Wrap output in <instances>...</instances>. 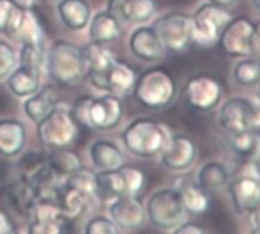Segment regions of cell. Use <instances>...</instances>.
Segmentation results:
<instances>
[{
  "label": "cell",
  "mask_w": 260,
  "mask_h": 234,
  "mask_svg": "<svg viewBox=\"0 0 260 234\" xmlns=\"http://www.w3.org/2000/svg\"><path fill=\"white\" fill-rule=\"evenodd\" d=\"M45 68L51 80L61 87L75 86L87 75L83 48L61 39L52 42L51 48L46 51Z\"/></svg>",
  "instance_id": "obj_1"
},
{
  "label": "cell",
  "mask_w": 260,
  "mask_h": 234,
  "mask_svg": "<svg viewBox=\"0 0 260 234\" xmlns=\"http://www.w3.org/2000/svg\"><path fill=\"white\" fill-rule=\"evenodd\" d=\"M170 137L172 133L166 124L147 116H141L128 123L121 133L124 149L143 159L158 156Z\"/></svg>",
  "instance_id": "obj_2"
},
{
  "label": "cell",
  "mask_w": 260,
  "mask_h": 234,
  "mask_svg": "<svg viewBox=\"0 0 260 234\" xmlns=\"http://www.w3.org/2000/svg\"><path fill=\"white\" fill-rule=\"evenodd\" d=\"M132 93L144 109L162 110L175 103L178 96V83L167 69L153 66L137 77Z\"/></svg>",
  "instance_id": "obj_3"
},
{
  "label": "cell",
  "mask_w": 260,
  "mask_h": 234,
  "mask_svg": "<svg viewBox=\"0 0 260 234\" xmlns=\"http://www.w3.org/2000/svg\"><path fill=\"white\" fill-rule=\"evenodd\" d=\"M146 216L149 222L161 231H172L187 220V211L175 187L153 191L146 202Z\"/></svg>",
  "instance_id": "obj_4"
},
{
  "label": "cell",
  "mask_w": 260,
  "mask_h": 234,
  "mask_svg": "<svg viewBox=\"0 0 260 234\" xmlns=\"http://www.w3.org/2000/svg\"><path fill=\"white\" fill-rule=\"evenodd\" d=\"M78 124L72 116L71 107L57 103L45 120L37 124V135L42 144L48 149H63L69 147L77 135Z\"/></svg>",
  "instance_id": "obj_5"
},
{
  "label": "cell",
  "mask_w": 260,
  "mask_h": 234,
  "mask_svg": "<svg viewBox=\"0 0 260 234\" xmlns=\"http://www.w3.org/2000/svg\"><path fill=\"white\" fill-rule=\"evenodd\" d=\"M191 17V42L201 48H211L217 45V40L231 20L228 8L204 2L196 8Z\"/></svg>",
  "instance_id": "obj_6"
},
{
  "label": "cell",
  "mask_w": 260,
  "mask_h": 234,
  "mask_svg": "<svg viewBox=\"0 0 260 234\" xmlns=\"http://www.w3.org/2000/svg\"><path fill=\"white\" fill-rule=\"evenodd\" d=\"M159 42L167 54H182L191 46V17L182 11H169L153 23Z\"/></svg>",
  "instance_id": "obj_7"
},
{
  "label": "cell",
  "mask_w": 260,
  "mask_h": 234,
  "mask_svg": "<svg viewBox=\"0 0 260 234\" xmlns=\"http://www.w3.org/2000/svg\"><path fill=\"white\" fill-rule=\"evenodd\" d=\"M184 95L188 106L198 112H211L217 109L223 96V86L211 74L191 75L184 86Z\"/></svg>",
  "instance_id": "obj_8"
},
{
  "label": "cell",
  "mask_w": 260,
  "mask_h": 234,
  "mask_svg": "<svg viewBox=\"0 0 260 234\" xmlns=\"http://www.w3.org/2000/svg\"><path fill=\"white\" fill-rule=\"evenodd\" d=\"M26 217L29 219L26 231L31 234H61L64 231L66 217L54 197L39 196Z\"/></svg>",
  "instance_id": "obj_9"
},
{
  "label": "cell",
  "mask_w": 260,
  "mask_h": 234,
  "mask_svg": "<svg viewBox=\"0 0 260 234\" xmlns=\"http://www.w3.org/2000/svg\"><path fill=\"white\" fill-rule=\"evenodd\" d=\"M161 165L173 173H182L193 167L198 159V146L187 135H172L158 155Z\"/></svg>",
  "instance_id": "obj_10"
},
{
  "label": "cell",
  "mask_w": 260,
  "mask_h": 234,
  "mask_svg": "<svg viewBox=\"0 0 260 234\" xmlns=\"http://www.w3.org/2000/svg\"><path fill=\"white\" fill-rule=\"evenodd\" d=\"M254 23L245 16L231 17L223 28L217 45L220 51L231 58H242L249 55V42Z\"/></svg>",
  "instance_id": "obj_11"
},
{
  "label": "cell",
  "mask_w": 260,
  "mask_h": 234,
  "mask_svg": "<svg viewBox=\"0 0 260 234\" xmlns=\"http://www.w3.org/2000/svg\"><path fill=\"white\" fill-rule=\"evenodd\" d=\"M226 191L231 207L237 216H251L260 210V179L233 176Z\"/></svg>",
  "instance_id": "obj_12"
},
{
  "label": "cell",
  "mask_w": 260,
  "mask_h": 234,
  "mask_svg": "<svg viewBox=\"0 0 260 234\" xmlns=\"http://www.w3.org/2000/svg\"><path fill=\"white\" fill-rule=\"evenodd\" d=\"M124 115V104L121 96L106 93L101 96H92L89 110V126L92 130H113L119 126Z\"/></svg>",
  "instance_id": "obj_13"
},
{
  "label": "cell",
  "mask_w": 260,
  "mask_h": 234,
  "mask_svg": "<svg viewBox=\"0 0 260 234\" xmlns=\"http://www.w3.org/2000/svg\"><path fill=\"white\" fill-rule=\"evenodd\" d=\"M217 124L226 135L251 129V109L248 96H231L217 106Z\"/></svg>",
  "instance_id": "obj_14"
},
{
  "label": "cell",
  "mask_w": 260,
  "mask_h": 234,
  "mask_svg": "<svg viewBox=\"0 0 260 234\" xmlns=\"http://www.w3.org/2000/svg\"><path fill=\"white\" fill-rule=\"evenodd\" d=\"M109 217L119 231H135L144 226L147 216L146 207L138 196H119L109 204Z\"/></svg>",
  "instance_id": "obj_15"
},
{
  "label": "cell",
  "mask_w": 260,
  "mask_h": 234,
  "mask_svg": "<svg viewBox=\"0 0 260 234\" xmlns=\"http://www.w3.org/2000/svg\"><path fill=\"white\" fill-rule=\"evenodd\" d=\"M128 49L134 57L144 63H159L167 55L152 26H138L134 29L128 37Z\"/></svg>",
  "instance_id": "obj_16"
},
{
  "label": "cell",
  "mask_w": 260,
  "mask_h": 234,
  "mask_svg": "<svg viewBox=\"0 0 260 234\" xmlns=\"http://www.w3.org/2000/svg\"><path fill=\"white\" fill-rule=\"evenodd\" d=\"M83 51H84V57H86V63H87L86 78L95 89L104 90V81H106L107 71L112 66V63L116 60L115 54L109 48H106V45H100V43H93V42L86 45L83 48Z\"/></svg>",
  "instance_id": "obj_17"
},
{
  "label": "cell",
  "mask_w": 260,
  "mask_h": 234,
  "mask_svg": "<svg viewBox=\"0 0 260 234\" xmlns=\"http://www.w3.org/2000/svg\"><path fill=\"white\" fill-rule=\"evenodd\" d=\"M54 199L58 204L66 220H74V219H78L84 214L89 202L93 197H90L87 193L81 191L80 188H77L71 182L63 181L57 185Z\"/></svg>",
  "instance_id": "obj_18"
},
{
  "label": "cell",
  "mask_w": 260,
  "mask_h": 234,
  "mask_svg": "<svg viewBox=\"0 0 260 234\" xmlns=\"http://www.w3.org/2000/svg\"><path fill=\"white\" fill-rule=\"evenodd\" d=\"M26 144V127L17 118L0 120V156L16 158Z\"/></svg>",
  "instance_id": "obj_19"
},
{
  "label": "cell",
  "mask_w": 260,
  "mask_h": 234,
  "mask_svg": "<svg viewBox=\"0 0 260 234\" xmlns=\"http://www.w3.org/2000/svg\"><path fill=\"white\" fill-rule=\"evenodd\" d=\"M137 71L122 60H115L107 71L104 81V92L116 96H125L134 92L137 81Z\"/></svg>",
  "instance_id": "obj_20"
},
{
  "label": "cell",
  "mask_w": 260,
  "mask_h": 234,
  "mask_svg": "<svg viewBox=\"0 0 260 234\" xmlns=\"http://www.w3.org/2000/svg\"><path fill=\"white\" fill-rule=\"evenodd\" d=\"M230 179H231L230 169L222 161L210 159L198 169L194 181L208 194H213V193H219V191L226 190Z\"/></svg>",
  "instance_id": "obj_21"
},
{
  "label": "cell",
  "mask_w": 260,
  "mask_h": 234,
  "mask_svg": "<svg viewBox=\"0 0 260 234\" xmlns=\"http://www.w3.org/2000/svg\"><path fill=\"white\" fill-rule=\"evenodd\" d=\"M57 14L68 29L80 32L87 28L92 8L87 0H60L57 4Z\"/></svg>",
  "instance_id": "obj_22"
},
{
  "label": "cell",
  "mask_w": 260,
  "mask_h": 234,
  "mask_svg": "<svg viewBox=\"0 0 260 234\" xmlns=\"http://www.w3.org/2000/svg\"><path fill=\"white\" fill-rule=\"evenodd\" d=\"M176 191L179 193L181 202L187 211V214L191 216H201L208 211L210 208V194L198 185L196 181H190L187 178H181L175 184Z\"/></svg>",
  "instance_id": "obj_23"
},
{
  "label": "cell",
  "mask_w": 260,
  "mask_h": 234,
  "mask_svg": "<svg viewBox=\"0 0 260 234\" xmlns=\"http://www.w3.org/2000/svg\"><path fill=\"white\" fill-rule=\"evenodd\" d=\"M89 156L96 170H116L125 164L121 147L109 140H96L89 147Z\"/></svg>",
  "instance_id": "obj_24"
},
{
  "label": "cell",
  "mask_w": 260,
  "mask_h": 234,
  "mask_svg": "<svg viewBox=\"0 0 260 234\" xmlns=\"http://www.w3.org/2000/svg\"><path fill=\"white\" fill-rule=\"evenodd\" d=\"M55 104H57V95L54 89L45 86L43 89H39L32 95L23 98L22 109L29 118V121H32L37 126L49 115V112L55 107Z\"/></svg>",
  "instance_id": "obj_25"
},
{
  "label": "cell",
  "mask_w": 260,
  "mask_h": 234,
  "mask_svg": "<svg viewBox=\"0 0 260 234\" xmlns=\"http://www.w3.org/2000/svg\"><path fill=\"white\" fill-rule=\"evenodd\" d=\"M87 29L90 42L107 45L119 39L122 32V25L107 11H101L90 17Z\"/></svg>",
  "instance_id": "obj_26"
},
{
  "label": "cell",
  "mask_w": 260,
  "mask_h": 234,
  "mask_svg": "<svg viewBox=\"0 0 260 234\" xmlns=\"http://www.w3.org/2000/svg\"><path fill=\"white\" fill-rule=\"evenodd\" d=\"M10 92L17 98H26L37 92L42 84V72L26 68V66H17L5 80Z\"/></svg>",
  "instance_id": "obj_27"
},
{
  "label": "cell",
  "mask_w": 260,
  "mask_h": 234,
  "mask_svg": "<svg viewBox=\"0 0 260 234\" xmlns=\"http://www.w3.org/2000/svg\"><path fill=\"white\" fill-rule=\"evenodd\" d=\"M46 162L48 169L58 179V182L66 181L72 173H75L81 167L80 156L68 147L49 149V152L46 153Z\"/></svg>",
  "instance_id": "obj_28"
},
{
  "label": "cell",
  "mask_w": 260,
  "mask_h": 234,
  "mask_svg": "<svg viewBox=\"0 0 260 234\" xmlns=\"http://www.w3.org/2000/svg\"><path fill=\"white\" fill-rule=\"evenodd\" d=\"M228 147L236 159L258 161L260 159V133L258 130L248 129L234 135H228Z\"/></svg>",
  "instance_id": "obj_29"
},
{
  "label": "cell",
  "mask_w": 260,
  "mask_h": 234,
  "mask_svg": "<svg viewBox=\"0 0 260 234\" xmlns=\"http://www.w3.org/2000/svg\"><path fill=\"white\" fill-rule=\"evenodd\" d=\"M7 197H8V202L11 204V207L20 214V216H28V211H29V207L34 204V200L39 197V191H37V187L23 179V178H19L16 179L14 182H11L7 188Z\"/></svg>",
  "instance_id": "obj_30"
},
{
  "label": "cell",
  "mask_w": 260,
  "mask_h": 234,
  "mask_svg": "<svg viewBox=\"0 0 260 234\" xmlns=\"http://www.w3.org/2000/svg\"><path fill=\"white\" fill-rule=\"evenodd\" d=\"M13 40L22 43H43L45 40V31L42 26L40 19L32 11V8H25L22 13V17L17 23L16 31L11 36Z\"/></svg>",
  "instance_id": "obj_31"
},
{
  "label": "cell",
  "mask_w": 260,
  "mask_h": 234,
  "mask_svg": "<svg viewBox=\"0 0 260 234\" xmlns=\"http://www.w3.org/2000/svg\"><path fill=\"white\" fill-rule=\"evenodd\" d=\"M116 173L122 196H140L144 191L147 185V176L140 167L124 164L116 169Z\"/></svg>",
  "instance_id": "obj_32"
},
{
  "label": "cell",
  "mask_w": 260,
  "mask_h": 234,
  "mask_svg": "<svg viewBox=\"0 0 260 234\" xmlns=\"http://www.w3.org/2000/svg\"><path fill=\"white\" fill-rule=\"evenodd\" d=\"M122 196L116 170H96L95 172V197L103 204H110Z\"/></svg>",
  "instance_id": "obj_33"
},
{
  "label": "cell",
  "mask_w": 260,
  "mask_h": 234,
  "mask_svg": "<svg viewBox=\"0 0 260 234\" xmlns=\"http://www.w3.org/2000/svg\"><path fill=\"white\" fill-rule=\"evenodd\" d=\"M233 80L242 87H255L260 81V60L248 55L237 58L233 66Z\"/></svg>",
  "instance_id": "obj_34"
},
{
  "label": "cell",
  "mask_w": 260,
  "mask_h": 234,
  "mask_svg": "<svg viewBox=\"0 0 260 234\" xmlns=\"http://www.w3.org/2000/svg\"><path fill=\"white\" fill-rule=\"evenodd\" d=\"M20 178L29 181V182H36L48 169V162H46V153L39 152V150H31L26 152L17 164Z\"/></svg>",
  "instance_id": "obj_35"
},
{
  "label": "cell",
  "mask_w": 260,
  "mask_h": 234,
  "mask_svg": "<svg viewBox=\"0 0 260 234\" xmlns=\"http://www.w3.org/2000/svg\"><path fill=\"white\" fill-rule=\"evenodd\" d=\"M158 11L156 0H124L125 23H146Z\"/></svg>",
  "instance_id": "obj_36"
},
{
  "label": "cell",
  "mask_w": 260,
  "mask_h": 234,
  "mask_svg": "<svg viewBox=\"0 0 260 234\" xmlns=\"http://www.w3.org/2000/svg\"><path fill=\"white\" fill-rule=\"evenodd\" d=\"M25 7L16 0H0V34H5L11 39L22 17Z\"/></svg>",
  "instance_id": "obj_37"
},
{
  "label": "cell",
  "mask_w": 260,
  "mask_h": 234,
  "mask_svg": "<svg viewBox=\"0 0 260 234\" xmlns=\"http://www.w3.org/2000/svg\"><path fill=\"white\" fill-rule=\"evenodd\" d=\"M20 66H26L36 71H40L46 64V49L43 43H22L17 54Z\"/></svg>",
  "instance_id": "obj_38"
},
{
  "label": "cell",
  "mask_w": 260,
  "mask_h": 234,
  "mask_svg": "<svg viewBox=\"0 0 260 234\" xmlns=\"http://www.w3.org/2000/svg\"><path fill=\"white\" fill-rule=\"evenodd\" d=\"M19 66L17 52L13 45L0 39V81L8 78V75Z\"/></svg>",
  "instance_id": "obj_39"
},
{
  "label": "cell",
  "mask_w": 260,
  "mask_h": 234,
  "mask_svg": "<svg viewBox=\"0 0 260 234\" xmlns=\"http://www.w3.org/2000/svg\"><path fill=\"white\" fill-rule=\"evenodd\" d=\"M86 234H116L121 232L116 223L107 216H95L87 220L83 229Z\"/></svg>",
  "instance_id": "obj_40"
},
{
  "label": "cell",
  "mask_w": 260,
  "mask_h": 234,
  "mask_svg": "<svg viewBox=\"0 0 260 234\" xmlns=\"http://www.w3.org/2000/svg\"><path fill=\"white\" fill-rule=\"evenodd\" d=\"M90 103H92V96L90 95H83L80 98L75 99V103L71 107L72 116L75 118L77 124L80 127H86L90 129L89 126V110H90Z\"/></svg>",
  "instance_id": "obj_41"
},
{
  "label": "cell",
  "mask_w": 260,
  "mask_h": 234,
  "mask_svg": "<svg viewBox=\"0 0 260 234\" xmlns=\"http://www.w3.org/2000/svg\"><path fill=\"white\" fill-rule=\"evenodd\" d=\"M251 109V129L260 130V93L248 96Z\"/></svg>",
  "instance_id": "obj_42"
},
{
  "label": "cell",
  "mask_w": 260,
  "mask_h": 234,
  "mask_svg": "<svg viewBox=\"0 0 260 234\" xmlns=\"http://www.w3.org/2000/svg\"><path fill=\"white\" fill-rule=\"evenodd\" d=\"M175 234H205L208 232L205 228H202L199 223L196 222H190V220H184L179 226H176L173 229Z\"/></svg>",
  "instance_id": "obj_43"
},
{
  "label": "cell",
  "mask_w": 260,
  "mask_h": 234,
  "mask_svg": "<svg viewBox=\"0 0 260 234\" xmlns=\"http://www.w3.org/2000/svg\"><path fill=\"white\" fill-rule=\"evenodd\" d=\"M249 55L260 60V20L254 23L251 42H249Z\"/></svg>",
  "instance_id": "obj_44"
},
{
  "label": "cell",
  "mask_w": 260,
  "mask_h": 234,
  "mask_svg": "<svg viewBox=\"0 0 260 234\" xmlns=\"http://www.w3.org/2000/svg\"><path fill=\"white\" fill-rule=\"evenodd\" d=\"M13 232H16L13 217L0 208V234H13Z\"/></svg>",
  "instance_id": "obj_45"
},
{
  "label": "cell",
  "mask_w": 260,
  "mask_h": 234,
  "mask_svg": "<svg viewBox=\"0 0 260 234\" xmlns=\"http://www.w3.org/2000/svg\"><path fill=\"white\" fill-rule=\"evenodd\" d=\"M207 2H210L213 5H217V7H222V8H230V7L236 5L239 0H207Z\"/></svg>",
  "instance_id": "obj_46"
},
{
  "label": "cell",
  "mask_w": 260,
  "mask_h": 234,
  "mask_svg": "<svg viewBox=\"0 0 260 234\" xmlns=\"http://www.w3.org/2000/svg\"><path fill=\"white\" fill-rule=\"evenodd\" d=\"M254 217L257 219L255 222H252V226H251V232H255V234H260V213H254Z\"/></svg>",
  "instance_id": "obj_47"
},
{
  "label": "cell",
  "mask_w": 260,
  "mask_h": 234,
  "mask_svg": "<svg viewBox=\"0 0 260 234\" xmlns=\"http://www.w3.org/2000/svg\"><path fill=\"white\" fill-rule=\"evenodd\" d=\"M17 4H20L22 7H25V8H32L36 4H37V0H16Z\"/></svg>",
  "instance_id": "obj_48"
},
{
  "label": "cell",
  "mask_w": 260,
  "mask_h": 234,
  "mask_svg": "<svg viewBox=\"0 0 260 234\" xmlns=\"http://www.w3.org/2000/svg\"><path fill=\"white\" fill-rule=\"evenodd\" d=\"M252 2V7H254V10L260 14V0H251Z\"/></svg>",
  "instance_id": "obj_49"
},
{
  "label": "cell",
  "mask_w": 260,
  "mask_h": 234,
  "mask_svg": "<svg viewBox=\"0 0 260 234\" xmlns=\"http://www.w3.org/2000/svg\"><path fill=\"white\" fill-rule=\"evenodd\" d=\"M37 2H52V0H37Z\"/></svg>",
  "instance_id": "obj_50"
},
{
  "label": "cell",
  "mask_w": 260,
  "mask_h": 234,
  "mask_svg": "<svg viewBox=\"0 0 260 234\" xmlns=\"http://www.w3.org/2000/svg\"><path fill=\"white\" fill-rule=\"evenodd\" d=\"M257 87H258V93H260V81H258V84H257Z\"/></svg>",
  "instance_id": "obj_51"
},
{
  "label": "cell",
  "mask_w": 260,
  "mask_h": 234,
  "mask_svg": "<svg viewBox=\"0 0 260 234\" xmlns=\"http://www.w3.org/2000/svg\"><path fill=\"white\" fill-rule=\"evenodd\" d=\"M258 165H260V159H258Z\"/></svg>",
  "instance_id": "obj_52"
},
{
  "label": "cell",
  "mask_w": 260,
  "mask_h": 234,
  "mask_svg": "<svg viewBox=\"0 0 260 234\" xmlns=\"http://www.w3.org/2000/svg\"><path fill=\"white\" fill-rule=\"evenodd\" d=\"M258 213H260V210H258Z\"/></svg>",
  "instance_id": "obj_53"
}]
</instances>
